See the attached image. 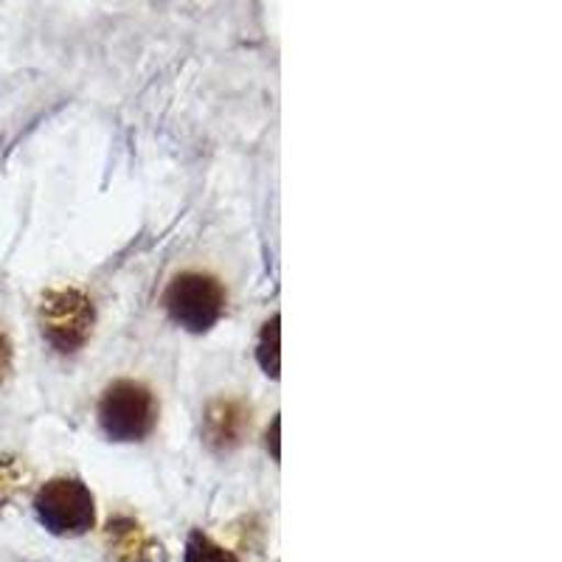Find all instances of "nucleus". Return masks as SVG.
Masks as SVG:
<instances>
[{"mask_svg":"<svg viewBox=\"0 0 562 562\" xmlns=\"http://www.w3.org/2000/svg\"><path fill=\"white\" fill-rule=\"evenodd\" d=\"M160 405L138 380H115L99 400V425L110 441H144L158 428Z\"/></svg>","mask_w":562,"mask_h":562,"instance_id":"obj_1","label":"nucleus"},{"mask_svg":"<svg viewBox=\"0 0 562 562\" xmlns=\"http://www.w3.org/2000/svg\"><path fill=\"white\" fill-rule=\"evenodd\" d=\"M164 307L169 318L186 333L203 335L223 321L228 310V293H225L223 281L209 273H180L169 281L167 293H164Z\"/></svg>","mask_w":562,"mask_h":562,"instance_id":"obj_2","label":"nucleus"},{"mask_svg":"<svg viewBox=\"0 0 562 562\" xmlns=\"http://www.w3.org/2000/svg\"><path fill=\"white\" fill-rule=\"evenodd\" d=\"M43 338L63 355L85 349L97 326V307L93 301L77 288L45 290L37 310Z\"/></svg>","mask_w":562,"mask_h":562,"instance_id":"obj_3","label":"nucleus"},{"mask_svg":"<svg viewBox=\"0 0 562 562\" xmlns=\"http://www.w3.org/2000/svg\"><path fill=\"white\" fill-rule=\"evenodd\" d=\"M34 515L57 537H79L97 526V501L79 479H52L40 486Z\"/></svg>","mask_w":562,"mask_h":562,"instance_id":"obj_4","label":"nucleus"},{"mask_svg":"<svg viewBox=\"0 0 562 562\" xmlns=\"http://www.w3.org/2000/svg\"><path fill=\"white\" fill-rule=\"evenodd\" d=\"M250 434V408L243 400H214L209 403L203 416V439L214 453L225 456L234 453V450L248 439Z\"/></svg>","mask_w":562,"mask_h":562,"instance_id":"obj_5","label":"nucleus"},{"mask_svg":"<svg viewBox=\"0 0 562 562\" xmlns=\"http://www.w3.org/2000/svg\"><path fill=\"white\" fill-rule=\"evenodd\" d=\"M108 549L119 562H155L160 546L133 518H113L108 524Z\"/></svg>","mask_w":562,"mask_h":562,"instance_id":"obj_6","label":"nucleus"},{"mask_svg":"<svg viewBox=\"0 0 562 562\" xmlns=\"http://www.w3.org/2000/svg\"><path fill=\"white\" fill-rule=\"evenodd\" d=\"M183 562H239V560L231 554L228 549L214 543L209 535H203V531H192L189 540H186Z\"/></svg>","mask_w":562,"mask_h":562,"instance_id":"obj_7","label":"nucleus"},{"mask_svg":"<svg viewBox=\"0 0 562 562\" xmlns=\"http://www.w3.org/2000/svg\"><path fill=\"white\" fill-rule=\"evenodd\" d=\"M256 358L268 378H279V315L265 324L259 344H256Z\"/></svg>","mask_w":562,"mask_h":562,"instance_id":"obj_8","label":"nucleus"},{"mask_svg":"<svg viewBox=\"0 0 562 562\" xmlns=\"http://www.w3.org/2000/svg\"><path fill=\"white\" fill-rule=\"evenodd\" d=\"M14 369V346L9 335L0 329V383H7Z\"/></svg>","mask_w":562,"mask_h":562,"instance_id":"obj_9","label":"nucleus"}]
</instances>
